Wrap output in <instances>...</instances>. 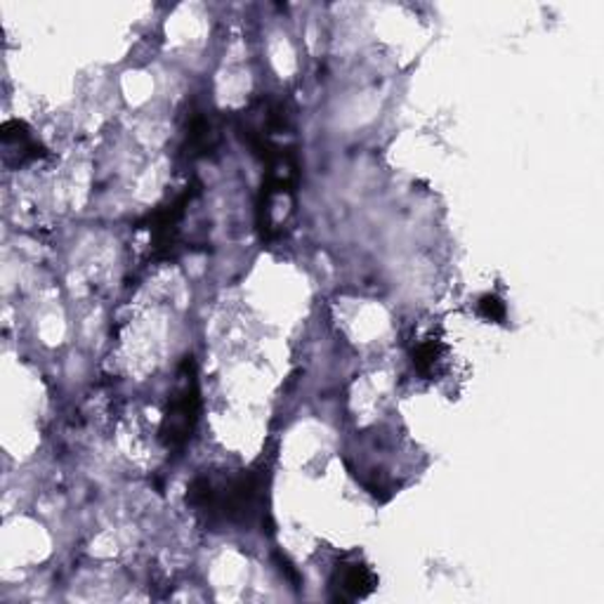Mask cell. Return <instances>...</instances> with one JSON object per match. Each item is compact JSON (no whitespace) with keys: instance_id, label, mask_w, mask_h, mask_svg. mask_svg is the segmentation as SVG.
<instances>
[{"instance_id":"cell-1","label":"cell","mask_w":604,"mask_h":604,"mask_svg":"<svg viewBox=\"0 0 604 604\" xmlns=\"http://www.w3.org/2000/svg\"><path fill=\"white\" fill-rule=\"evenodd\" d=\"M271 458L263 456L248 471L204 473L194 477L187 503L206 526L251 528L269 520Z\"/></svg>"},{"instance_id":"cell-2","label":"cell","mask_w":604,"mask_h":604,"mask_svg":"<svg viewBox=\"0 0 604 604\" xmlns=\"http://www.w3.org/2000/svg\"><path fill=\"white\" fill-rule=\"evenodd\" d=\"M196 194H199L196 187H185L144 218L140 230L149 234L147 246L151 260H173L185 248V222Z\"/></svg>"},{"instance_id":"cell-3","label":"cell","mask_w":604,"mask_h":604,"mask_svg":"<svg viewBox=\"0 0 604 604\" xmlns=\"http://www.w3.org/2000/svg\"><path fill=\"white\" fill-rule=\"evenodd\" d=\"M201 414V390L196 381L194 361H185L177 373V383L171 392L161 422V442L165 449H183L196 430Z\"/></svg>"},{"instance_id":"cell-4","label":"cell","mask_w":604,"mask_h":604,"mask_svg":"<svg viewBox=\"0 0 604 604\" xmlns=\"http://www.w3.org/2000/svg\"><path fill=\"white\" fill-rule=\"evenodd\" d=\"M220 142V126L216 120V112L201 107L194 109L187 116V130H185V144L183 151L189 161L208 156Z\"/></svg>"},{"instance_id":"cell-5","label":"cell","mask_w":604,"mask_h":604,"mask_svg":"<svg viewBox=\"0 0 604 604\" xmlns=\"http://www.w3.org/2000/svg\"><path fill=\"white\" fill-rule=\"evenodd\" d=\"M375 573L359 560H347L336 567L334 588L340 600H364L373 593Z\"/></svg>"},{"instance_id":"cell-6","label":"cell","mask_w":604,"mask_h":604,"mask_svg":"<svg viewBox=\"0 0 604 604\" xmlns=\"http://www.w3.org/2000/svg\"><path fill=\"white\" fill-rule=\"evenodd\" d=\"M446 355L449 347L437 334H422L411 347L414 367L422 378H428V381H434V378L442 373L446 364Z\"/></svg>"},{"instance_id":"cell-7","label":"cell","mask_w":604,"mask_h":604,"mask_svg":"<svg viewBox=\"0 0 604 604\" xmlns=\"http://www.w3.org/2000/svg\"><path fill=\"white\" fill-rule=\"evenodd\" d=\"M479 316H485L487 322H506V316H508V307H506V302L501 298H496V295H485L479 300V307H477Z\"/></svg>"}]
</instances>
